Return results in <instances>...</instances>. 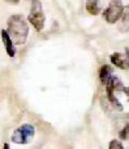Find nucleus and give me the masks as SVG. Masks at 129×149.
I'll return each mask as SVG.
<instances>
[{"instance_id": "f257e3e1", "label": "nucleus", "mask_w": 129, "mask_h": 149, "mask_svg": "<svg viewBox=\"0 0 129 149\" xmlns=\"http://www.w3.org/2000/svg\"><path fill=\"white\" fill-rule=\"evenodd\" d=\"M8 33L11 37L14 44L23 45L27 41L29 27L27 20L25 19L24 15L22 14H14L11 15L8 19Z\"/></svg>"}, {"instance_id": "f03ea898", "label": "nucleus", "mask_w": 129, "mask_h": 149, "mask_svg": "<svg viewBox=\"0 0 129 149\" xmlns=\"http://www.w3.org/2000/svg\"><path fill=\"white\" fill-rule=\"evenodd\" d=\"M34 133H36V130L34 125L30 123H25L14 130L13 134L11 136V141L14 144H18V145L30 144L34 141Z\"/></svg>"}, {"instance_id": "7ed1b4c3", "label": "nucleus", "mask_w": 129, "mask_h": 149, "mask_svg": "<svg viewBox=\"0 0 129 149\" xmlns=\"http://www.w3.org/2000/svg\"><path fill=\"white\" fill-rule=\"evenodd\" d=\"M28 22L30 23L36 31H42L45 24V15L42 10V4L39 0L31 1L30 14L28 15Z\"/></svg>"}, {"instance_id": "20e7f679", "label": "nucleus", "mask_w": 129, "mask_h": 149, "mask_svg": "<svg viewBox=\"0 0 129 149\" xmlns=\"http://www.w3.org/2000/svg\"><path fill=\"white\" fill-rule=\"evenodd\" d=\"M124 7L122 4L121 0H113L112 2L109 4V7L105 9L104 18L109 24H115L116 22L119 19V17L123 15Z\"/></svg>"}, {"instance_id": "39448f33", "label": "nucleus", "mask_w": 129, "mask_h": 149, "mask_svg": "<svg viewBox=\"0 0 129 149\" xmlns=\"http://www.w3.org/2000/svg\"><path fill=\"white\" fill-rule=\"evenodd\" d=\"M1 39H2V42H4V47H6V52H7V54L10 56V57H14L15 56V46H14V43L11 37L9 36L7 30H4L2 29L1 30Z\"/></svg>"}, {"instance_id": "423d86ee", "label": "nucleus", "mask_w": 129, "mask_h": 149, "mask_svg": "<svg viewBox=\"0 0 129 149\" xmlns=\"http://www.w3.org/2000/svg\"><path fill=\"white\" fill-rule=\"evenodd\" d=\"M111 62L113 65H116L119 69H127L129 65V61L124 57V55L119 54V53H114L111 56Z\"/></svg>"}, {"instance_id": "0eeeda50", "label": "nucleus", "mask_w": 129, "mask_h": 149, "mask_svg": "<svg viewBox=\"0 0 129 149\" xmlns=\"http://www.w3.org/2000/svg\"><path fill=\"white\" fill-rule=\"evenodd\" d=\"M100 0H87L86 1V10L92 15H97L101 11V8L99 6Z\"/></svg>"}, {"instance_id": "6e6552de", "label": "nucleus", "mask_w": 129, "mask_h": 149, "mask_svg": "<svg viewBox=\"0 0 129 149\" xmlns=\"http://www.w3.org/2000/svg\"><path fill=\"white\" fill-rule=\"evenodd\" d=\"M111 72H112V69L110 68V65H104L101 67L99 71V77L102 84H107L109 81V79L111 78Z\"/></svg>"}, {"instance_id": "1a4fd4ad", "label": "nucleus", "mask_w": 129, "mask_h": 149, "mask_svg": "<svg viewBox=\"0 0 129 149\" xmlns=\"http://www.w3.org/2000/svg\"><path fill=\"white\" fill-rule=\"evenodd\" d=\"M129 28V6L124 8L122 15V22L119 24V29H122L123 31H127Z\"/></svg>"}, {"instance_id": "9d476101", "label": "nucleus", "mask_w": 129, "mask_h": 149, "mask_svg": "<svg viewBox=\"0 0 129 149\" xmlns=\"http://www.w3.org/2000/svg\"><path fill=\"white\" fill-rule=\"evenodd\" d=\"M119 137L122 139H129V122L125 125V128L121 131L119 133Z\"/></svg>"}, {"instance_id": "9b49d317", "label": "nucleus", "mask_w": 129, "mask_h": 149, "mask_svg": "<svg viewBox=\"0 0 129 149\" xmlns=\"http://www.w3.org/2000/svg\"><path fill=\"white\" fill-rule=\"evenodd\" d=\"M109 149H124V147H123L121 142L116 141V139H113L109 144Z\"/></svg>"}, {"instance_id": "f8f14e48", "label": "nucleus", "mask_w": 129, "mask_h": 149, "mask_svg": "<svg viewBox=\"0 0 129 149\" xmlns=\"http://www.w3.org/2000/svg\"><path fill=\"white\" fill-rule=\"evenodd\" d=\"M6 1H8V2H10V3H18L20 2V0H6Z\"/></svg>"}, {"instance_id": "ddd939ff", "label": "nucleus", "mask_w": 129, "mask_h": 149, "mask_svg": "<svg viewBox=\"0 0 129 149\" xmlns=\"http://www.w3.org/2000/svg\"><path fill=\"white\" fill-rule=\"evenodd\" d=\"M124 92H125L126 95H128V98H129V87H128V88H125V89H124Z\"/></svg>"}, {"instance_id": "4468645a", "label": "nucleus", "mask_w": 129, "mask_h": 149, "mask_svg": "<svg viewBox=\"0 0 129 149\" xmlns=\"http://www.w3.org/2000/svg\"><path fill=\"white\" fill-rule=\"evenodd\" d=\"M2 149H10V145H9V144H4Z\"/></svg>"}, {"instance_id": "2eb2a0df", "label": "nucleus", "mask_w": 129, "mask_h": 149, "mask_svg": "<svg viewBox=\"0 0 129 149\" xmlns=\"http://www.w3.org/2000/svg\"><path fill=\"white\" fill-rule=\"evenodd\" d=\"M126 52H127V58H128V61H129V47L126 48Z\"/></svg>"}]
</instances>
